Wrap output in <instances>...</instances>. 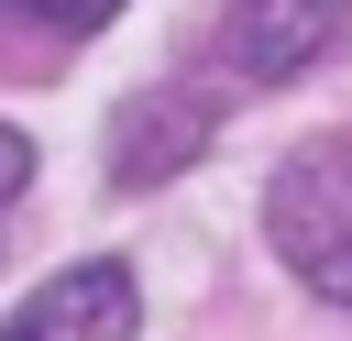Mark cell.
<instances>
[{
	"label": "cell",
	"mask_w": 352,
	"mask_h": 341,
	"mask_svg": "<svg viewBox=\"0 0 352 341\" xmlns=\"http://www.w3.org/2000/svg\"><path fill=\"white\" fill-rule=\"evenodd\" d=\"M341 11H352V0H231V22H220V66L253 77V88H275V77H297V66L341 33Z\"/></svg>",
	"instance_id": "cell-3"
},
{
	"label": "cell",
	"mask_w": 352,
	"mask_h": 341,
	"mask_svg": "<svg viewBox=\"0 0 352 341\" xmlns=\"http://www.w3.org/2000/svg\"><path fill=\"white\" fill-rule=\"evenodd\" d=\"M198 143H209V110H198V99H176V121H165V99H143V110L121 121V176L143 187V176H165V165H187Z\"/></svg>",
	"instance_id": "cell-4"
},
{
	"label": "cell",
	"mask_w": 352,
	"mask_h": 341,
	"mask_svg": "<svg viewBox=\"0 0 352 341\" xmlns=\"http://www.w3.org/2000/svg\"><path fill=\"white\" fill-rule=\"evenodd\" d=\"M264 242L286 253L297 286H319L330 308H352V132H319V143H297L275 165Z\"/></svg>",
	"instance_id": "cell-1"
},
{
	"label": "cell",
	"mask_w": 352,
	"mask_h": 341,
	"mask_svg": "<svg viewBox=\"0 0 352 341\" xmlns=\"http://www.w3.org/2000/svg\"><path fill=\"white\" fill-rule=\"evenodd\" d=\"M22 187H33V132H11V121H0V209H11Z\"/></svg>",
	"instance_id": "cell-6"
},
{
	"label": "cell",
	"mask_w": 352,
	"mask_h": 341,
	"mask_svg": "<svg viewBox=\"0 0 352 341\" xmlns=\"http://www.w3.org/2000/svg\"><path fill=\"white\" fill-rule=\"evenodd\" d=\"M132 319H143L132 264H66L55 286H33L0 319V341H132Z\"/></svg>",
	"instance_id": "cell-2"
},
{
	"label": "cell",
	"mask_w": 352,
	"mask_h": 341,
	"mask_svg": "<svg viewBox=\"0 0 352 341\" xmlns=\"http://www.w3.org/2000/svg\"><path fill=\"white\" fill-rule=\"evenodd\" d=\"M11 11H33V22H55V33H88V22H110L121 0H11Z\"/></svg>",
	"instance_id": "cell-5"
}]
</instances>
